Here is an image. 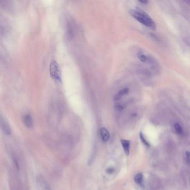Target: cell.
I'll return each instance as SVG.
<instances>
[{"instance_id": "obj_1", "label": "cell", "mask_w": 190, "mask_h": 190, "mask_svg": "<svg viewBox=\"0 0 190 190\" xmlns=\"http://www.w3.org/2000/svg\"><path fill=\"white\" fill-rule=\"evenodd\" d=\"M132 15L139 23L153 30L156 29V23L143 10L139 8H136L132 12Z\"/></svg>"}, {"instance_id": "obj_2", "label": "cell", "mask_w": 190, "mask_h": 190, "mask_svg": "<svg viewBox=\"0 0 190 190\" xmlns=\"http://www.w3.org/2000/svg\"><path fill=\"white\" fill-rule=\"evenodd\" d=\"M50 74L53 80L61 82V70L57 61L53 60L50 64Z\"/></svg>"}, {"instance_id": "obj_3", "label": "cell", "mask_w": 190, "mask_h": 190, "mask_svg": "<svg viewBox=\"0 0 190 190\" xmlns=\"http://www.w3.org/2000/svg\"><path fill=\"white\" fill-rule=\"evenodd\" d=\"M36 184L38 190H51L49 185L41 174L37 176Z\"/></svg>"}, {"instance_id": "obj_4", "label": "cell", "mask_w": 190, "mask_h": 190, "mask_svg": "<svg viewBox=\"0 0 190 190\" xmlns=\"http://www.w3.org/2000/svg\"><path fill=\"white\" fill-rule=\"evenodd\" d=\"M137 57L138 59L142 63H148V64H154L155 60L152 57L148 56L147 55L139 52L137 53Z\"/></svg>"}, {"instance_id": "obj_5", "label": "cell", "mask_w": 190, "mask_h": 190, "mask_svg": "<svg viewBox=\"0 0 190 190\" xmlns=\"http://www.w3.org/2000/svg\"><path fill=\"white\" fill-rule=\"evenodd\" d=\"M129 93V89L128 87H123L121 89L118 93L115 94L114 97V101L118 102L122 99L123 97L127 95Z\"/></svg>"}, {"instance_id": "obj_6", "label": "cell", "mask_w": 190, "mask_h": 190, "mask_svg": "<svg viewBox=\"0 0 190 190\" xmlns=\"http://www.w3.org/2000/svg\"><path fill=\"white\" fill-rule=\"evenodd\" d=\"M66 35L69 40H72L75 35V30L72 22L69 21L66 26Z\"/></svg>"}, {"instance_id": "obj_7", "label": "cell", "mask_w": 190, "mask_h": 190, "mask_svg": "<svg viewBox=\"0 0 190 190\" xmlns=\"http://www.w3.org/2000/svg\"><path fill=\"white\" fill-rule=\"evenodd\" d=\"M0 124H1V128L4 131V133L7 136H10L11 133V130L10 126H8V123L5 121H4V119L1 118V121H0Z\"/></svg>"}, {"instance_id": "obj_8", "label": "cell", "mask_w": 190, "mask_h": 190, "mask_svg": "<svg viewBox=\"0 0 190 190\" xmlns=\"http://www.w3.org/2000/svg\"><path fill=\"white\" fill-rule=\"evenodd\" d=\"M100 136L103 142H106L109 141L110 138V134L109 131L106 128H102L100 130Z\"/></svg>"}, {"instance_id": "obj_9", "label": "cell", "mask_w": 190, "mask_h": 190, "mask_svg": "<svg viewBox=\"0 0 190 190\" xmlns=\"http://www.w3.org/2000/svg\"><path fill=\"white\" fill-rule=\"evenodd\" d=\"M23 122L27 128H31L33 125L32 118L30 114H26L23 116Z\"/></svg>"}, {"instance_id": "obj_10", "label": "cell", "mask_w": 190, "mask_h": 190, "mask_svg": "<svg viewBox=\"0 0 190 190\" xmlns=\"http://www.w3.org/2000/svg\"><path fill=\"white\" fill-rule=\"evenodd\" d=\"M121 142L122 147L124 149V153H126L127 156L129 155V152H130V142L129 141H128V140H125V139H121Z\"/></svg>"}, {"instance_id": "obj_11", "label": "cell", "mask_w": 190, "mask_h": 190, "mask_svg": "<svg viewBox=\"0 0 190 190\" xmlns=\"http://www.w3.org/2000/svg\"><path fill=\"white\" fill-rule=\"evenodd\" d=\"M143 175L142 173H137L134 178V181L135 183H136L138 185H140L142 183V182H143Z\"/></svg>"}, {"instance_id": "obj_12", "label": "cell", "mask_w": 190, "mask_h": 190, "mask_svg": "<svg viewBox=\"0 0 190 190\" xmlns=\"http://www.w3.org/2000/svg\"><path fill=\"white\" fill-rule=\"evenodd\" d=\"M173 127L175 129L176 132L179 134H181L183 133V129L181 126L179 124V123H176L173 125Z\"/></svg>"}, {"instance_id": "obj_13", "label": "cell", "mask_w": 190, "mask_h": 190, "mask_svg": "<svg viewBox=\"0 0 190 190\" xmlns=\"http://www.w3.org/2000/svg\"><path fill=\"white\" fill-rule=\"evenodd\" d=\"M126 107V105L122 103H117L115 106H114V109L117 112H122L124 110V109Z\"/></svg>"}, {"instance_id": "obj_14", "label": "cell", "mask_w": 190, "mask_h": 190, "mask_svg": "<svg viewBox=\"0 0 190 190\" xmlns=\"http://www.w3.org/2000/svg\"><path fill=\"white\" fill-rule=\"evenodd\" d=\"M140 138H141V141L142 142H143V143L145 145V146H149V144L148 143V142L145 139V137H144V136H143V134H142V133H140Z\"/></svg>"}, {"instance_id": "obj_15", "label": "cell", "mask_w": 190, "mask_h": 190, "mask_svg": "<svg viewBox=\"0 0 190 190\" xmlns=\"http://www.w3.org/2000/svg\"><path fill=\"white\" fill-rule=\"evenodd\" d=\"M186 157L187 161L188 163L190 164V152L189 151L186 152Z\"/></svg>"}, {"instance_id": "obj_16", "label": "cell", "mask_w": 190, "mask_h": 190, "mask_svg": "<svg viewBox=\"0 0 190 190\" xmlns=\"http://www.w3.org/2000/svg\"><path fill=\"white\" fill-rule=\"evenodd\" d=\"M114 172V169L113 168H108L107 170H106V172L108 173H113Z\"/></svg>"}, {"instance_id": "obj_17", "label": "cell", "mask_w": 190, "mask_h": 190, "mask_svg": "<svg viewBox=\"0 0 190 190\" xmlns=\"http://www.w3.org/2000/svg\"><path fill=\"white\" fill-rule=\"evenodd\" d=\"M139 2L142 4H146L148 3V2L147 1H139Z\"/></svg>"}, {"instance_id": "obj_18", "label": "cell", "mask_w": 190, "mask_h": 190, "mask_svg": "<svg viewBox=\"0 0 190 190\" xmlns=\"http://www.w3.org/2000/svg\"><path fill=\"white\" fill-rule=\"evenodd\" d=\"M188 2H189V4H190V1H188Z\"/></svg>"}]
</instances>
